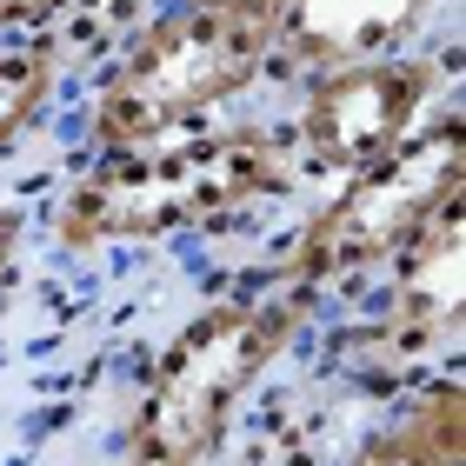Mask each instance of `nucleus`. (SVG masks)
Here are the masks:
<instances>
[{
  "label": "nucleus",
  "mask_w": 466,
  "mask_h": 466,
  "mask_svg": "<svg viewBox=\"0 0 466 466\" xmlns=\"http://www.w3.org/2000/svg\"><path fill=\"white\" fill-rule=\"evenodd\" d=\"M466 194V114L460 100L433 107L393 154H380L373 167L333 180V194L300 220L287 247L280 280L300 293H333L353 280L387 273L420 233L433 227L440 207H453Z\"/></svg>",
  "instance_id": "20e7f679"
},
{
  "label": "nucleus",
  "mask_w": 466,
  "mask_h": 466,
  "mask_svg": "<svg viewBox=\"0 0 466 466\" xmlns=\"http://www.w3.org/2000/svg\"><path fill=\"white\" fill-rule=\"evenodd\" d=\"M293 180H300V167H293L287 127H187L154 147L87 154V167L54 200L47 233L67 253L180 240V233L207 227H240L247 214L287 200Z\"/></svg>",
  "instance_id": "f257e3e1"
},
{
  "label": "nucleus",
  "mask_w": 466,
  "mask_h": 466,
  "mask_svg": "<svg viewBox=\"0 0 466 466\" xmlns=\"http://www.w3.org/2000/svg\"><path fill=\"white\" fill-rule=\"evenodd\" d=\"M273 74V0H207L167 7L114 47L80 107L87 154H127L167 134L207 127V114L233 107Z\"/></svg>",
  "instance_id": "f03ea898"
},
{
  "label": "nucleus",
  "mask_w": 466,
  "mask_h": 466,
  "mask_svg": "<svg viewBox=\"0 0 466 466\" xmlns=\"http://www.w3.org/2000/svg\"><path fill=\"white\" fill-rule=\"evenodd\" d=\"M313 307L320 300L287 280L200 307L140 373L114 466H207L247 393L307 333Z\"/></svg>",
  "instance_id": "7ed1b4c3"
},
{
  "label": "nucleus",
  "mask_w": 466,
  "mask_h": 466,
  "mask_svg": "<svg viewBox=\"0 0 466 466\" xmlns=\"http://www.w3.org/2000/svg\"><path fill=\"white\" fill-rule=\"evenodd\" d=\"M67 7H74V0H0V40H14V34H54V20Z\"/></svg>",
  "instance_id": "9d476101"
},
{
  "label": "nucleus",
  "mask_w": 466,
  "mask_h": 466,
  "mask_svg": "<svg viewBox=\"0 0 466 466\" xmlns=\"http://www.w3.org/2000/svg\"><path fill=\"white\" fill-rule=\"evenodd\" d=\"M460 267H466V207H440L433 227L387 267L373 313V353L393 367H427L460 340Z\"/></svg>",
  "instance_id": "423d86ee"
},
{
  "label": "nucleus",
  "mask_w": 466,
  "mask_h": 466,
  "mask_svg": "<svg viewBox=\"0 0 466 466\" xmlns=\"http://www.w3.org/2000/svg\"><path fill=\"white\" fill-rule=\"evenodd\" d=\"M453 47H400L373 60L307 74L287 120V147L300 180H347L380 154H393L433 107L453 100Z\"/></svg>",
  "instance_id": "39448f33"
},
{
  "label": "nucleus",
  "mask_w": 466,
  "mask_h": 466,
  "mask_svg": "<svg viewBox=\"0 0 466 466\" xmlns=\"http://www.w3.org/2000/svg\"><path fill=\"white\" fill-rule=\"evenodd\" d=\"M340 466H466V393L453 373L413 393V407L380 427L367 447H353Z\"/></svg>",
  "instance_id": "6e6552de"
},
{
  "label": "nucleus",
  "mask_w": 466,
  "mask_h": 466,
  "mask_svg": "<svg viewBox=\"0 0 466 466\" xmlns=\"http://www.w3.org/2000/svg\"><path fill=\"white\" fill-rule=\"evenodd\" d=\"M60 74H67V47L54 34H14L0 40V160L54 114Z\"/></svg>",
  "instance_id": "1a4fd4ad"
},
{
  "label": "nucleus",
  "mask_w": 466,
  "mask_h": 466,
  "mask_svg": "<svg viewBox=\"0 0 466 466\" xmlns=\"http://www.w3.org/2000/svg\"><path fill=\"white\" fill-rule=\"evenodd\" d=\"M180 7H207V0H180Z\"/></svg>",
  "instance_id": "f8f14e48"
},
{
  "label": "nucleus",
  "mask_w": 466,
  "mask_h": 466,
  "mask_svg": "<svg viewBox=\"0 0 466 466\" xmlns=\"http://www.w3.org/2000/svg\"><path fill=\"white\" fill-rule=\"evenodd\" d=\"M440 0H273V74H327L400 54L427 34Z\"/></svg>",
  "instance_id": "0eeeda50"
},
{
  "label": "nucleus",
  "mask_w": 466,
  "mask_h": 466,
  "mask_svg": "<svg viewBox=\"0 0 466 466\" xmlns=\"http://www.w3.org/2000/svg\"><path fill=\"white\" fill-rule=\"evenodd\" d=\"M20 240H27V207H20V200H0V280L14 273Z\"/></svg>",
  "instance_id": "9b49d317"
}]
</instances>
